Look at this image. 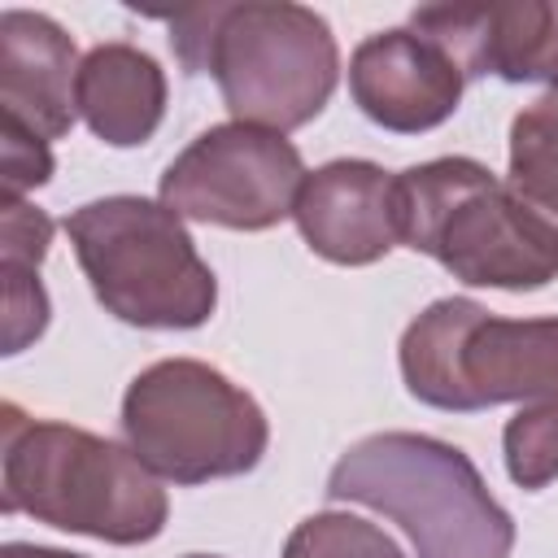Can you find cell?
Instances as JSON below:
<instances>
[{
	"label": "cell",
	"instance_id": "6da1fadb",
	"mask_svg": "<svg viewBox=\"0 0 558 558\" xmlns=\"http://www.w3.org/2000/svg\"><path fill=\"white\" fill-rule=\"evenodd\" d=\"M170 48L187 74H214L231 122L279 135L314 122L340 83L331 26L292 0L179 9Z\"/></svg>",
	"mask_w": 558,
	"mask_h": 558
},
{
	"label": "cell",
	"instance_id": "7a4b0ae2",
	"mask_svg": "<svg viewBox=\"0 0 558 558\" xmlns=\"http://www.w3.org/2000/svg\"><path fill=\"white\" fill-rule=\"evenodd\" d=\"M0 510L109 545H144L161 536L170 501L131 445L4 405Z\"/></svg>",
	"mask_w": 558,
	"mask_h": 558
},
{
	"label": "cell",
	"instance_id": "3957f363",
	"mask_svg": "<svg viewBox=\"0 0 558 558\" xmlns=\"http://www.w3.org/2000/svg\"><path fill=\"white\" fill-rule=\"evenodd\" d=\"M327 497L392 519L414 558H510L514 549V519L475 462L423 432H375L349 445L327 475Z\"/></svg>",
	"mask_w": 558,
	"mask_h": 558
},
{
	"label": "cell",
	"instance_id": "277c9868",
	"mask_svg": "<svg viewBox=\"0 0 558 558\" xmlns=\"http://www.w3.org/2000/svg\"><path fill=\"white\" fill-rule=\"evenodd\" d=\"M401 244L458 283L536 292L558 279V240L475 157H436L397 174Z\"/></svg>",
	"mask_w": 558,
	"mask_h": 558
},
{
	"label": "cell",
	"instance_id": "5b68a950",
	"mask_svg": "<svg viewBox=\"0 0 558 558\" xmlns=\"http://www.w3.org/2000/svg\"><path fill=\"white\" fill-rule=\"evenodd\" d=\"M96 301L144 331H192L218 305V279L183 218L148 196H100L65 218Z\"/></svg>",
	"mask_w": 558,
	"mask_h": 558
},
{
	"label": "cell",
	"instance_id": "8992f818",
	"mask_svg": "<svg viewBox=\"0 0 558 558\" xmlns=\"http://www.w3.org/2000/svg\"><path fill=\"white\" fill-rule=\"evenodd\" d=\"M401 379L414 401L475 414L558 388V318H497L471 296L432 301L401 331Z\"/></svg>",
	"mask_w": 558,
	"mask_h": 558
},
{
	"label": "cell",
	"instance_id": "52a82bcc",
	"mask_svg": "<svg viewBox=\"0 0 558 558\" xmlns=\"http://www.w3.org/2000/svg\"><path fill=\"white\" fill-rule=\"evenodd\" d=\"M122 440L170 484H209L244 475L270 445L262 405L218 366L166 357L144 366L122 392Z\"/></svg>",
	"mask_w": 558,
	"mask_h": 558
},
{
	"label": "cell",
	"instance_id": "ba28073f",
	"mask_svg": "<svg viewBox=\"0 0 558 558\" xmlns=\"http://www.w3.org/2000/svg\"><path fill=\"white\" fill-rule=\"evenodd\" d=\"M305 174L310 170L288 135L248 122H218L166 166L157 192L183 222L266 231L292 218Z\"/></svg>",
	"mask_w": 558,
	"mask_h": 558
},
{
	"label": "cell",
	"instance_id": "9c48e42d",
	"mask_svg": "<svg viewBox=\"0 0 558 558\" xmlns=\"http://www.w3.org/2000/svg\"><path fill=\"white\" fill-rule=\"evenodd\" d=\"M410 31L432 39L462 78L497 74L558 87V0L423 4L410 13Z\"/></svg>",
	"mask_w": 558,
	"mask_h": 558
},
{
	"label": "cell",
	"instance_id": "30bf717a",
	"mask_svg": "<svg viewBox=\"0 0 558 558\" xmlns=\"http://www.w3.org/2000/svg\"><path fill=\"white\" fill-rule=\"evenodd\" d=\"M462 87V70L410 26L379 31L362 39L349 57L353 105L392 135H423L449 122Z\"/></svg>",
	"mask_w": 558,
	"mask_h": 558
},
{
	"label": "cell",
	"instance_id": "8fae6325",
	"mask_svg": "<svg viewBox=\"0 0 558 558\" xmlns=\"http://www.w3.org/2000/svg\"><path fill=\"white\" fill-rule=\"evenodd\" d=\"M292 218L318 257L336 266H371L401 244L397 174L362 157L327 161L305 174Z\"/></svg>",
	"mask_w": 558,
	"mask_h": 558
},
{
	"label": "cell",
	"instance_id": "7c38bea8",
	"mask_svg": "<svg viewBox=\"0 0 558 558\" xmlns=\"http://www.w3.org/2000/svg\"><path fill=\"white\" fill-rule=\"evenodd\" d=\"M78 52L61 22L31 9L0 13V113L44 140L70 135L78 105Z\"/></svg>",
	"mask_w": 558,
	"mask_h": 558
},
{
	"label": "cell",
	"instance_id": "4fadbf2b",
	"mask_svg": "<svg viewBox=\"0 0 558 558\" xmlns=\"http://www.w3.org/2000/svg\"><path fill=\"white\" fill-rule=\"evenodd\" d=\"M74 105L96 140L148 144L166 118V70L135 44H96L78 65Z\"/></svg>",
	"mask_w": 558,
	"mask_h": 558
},
{
	"label": "cell",
	"instance_id": "5bb4252c",
	"mask_svg": "<svg viewBox=\"0 0 558 558\" xmlns=\"http://www.w3.org/2000/svg\"><path fill=\"white\" fill-rule=\"evenodd\" d=\"M506 187L558 240V87L514 113Z\"/></svg>",
	"mask_w": 558,
	"mask_h": 558
},
{
	"label": "cell",
	"instance_id": "9a60e30c",
	"mask_svg": "<svg viewBox=\"0 0 558 558\" xmlns=\"http://www.w3.org/2000/svg\"><path fill=\"white\" fill-rule=\"evenodd\" d=\"M501 453L510 480L527 493L558 480V388L519 405V414L501 432Z\"/></svg>",
	"mask_w": 558,
	"mask_h": 558
},
{
	"label": "cell",
	"instance_id": "2e32d148",
	"mask_svg": "<svg viewBox=\"0 0 558 558\" xmlns=\"http://www.w3.org/2000/svg\"><path fill=\"white\" fill-rule=\"evenodd\" d=\"M283 558H405V554L371 519L323 510L292 527V536L283 541Z\"/></svg>",
	"mask_w": 558,
	"mask_h": 558
},
{
	"label": "cell",
	"instance_id": "e0dca14e",
	"mask_svg": "<svg viewBox=\"0 0 558 558\" xmlns=\"http://www.w3.org/2000/svg\"><path fill=\"white\" fill-rule=\"evenodd\" d=\"M4 275V353H22L48 327V292L39 270L31 266H0Z\"/></svg>",
	"mask_w": 558,
	"mask_h": 558
},
{
	"label": "cell",
	"instance_id": "ac0fdd59",
	"mask_svg": "<svg viewBox=\"0 0 558 558\" xmlns=\"http://www.w3.org/2000/svg\"><path fill=\"white\" fill-rule=\"evenodd\" d=\"M52 179V148L44 135H35L22 122L0 126V183H4V201H22L26 192H35L39 183Z\"/></svg>",
	"mask_w": 558,
	"mask_h": 558
},
{
	"label": "cell",
	"instance_id": "d6986e66",
	"mask_svg": "<svg viewBox=\"0 0 558 558\" xmlns=\"http://www.w3.org/2000/svg\"><path fill=\"white\" fill-rule=\"evenodd\" d=\"M52 244V218L26 201H0V266L39 270Z\"/></svg>",
	"mask_w": 558,
	"mask_h": 558
},
{
	"label": "cell",
	"instance_id": "ffe728a7",
	"mask_svg": "<svg viewBox=\"0 0 558 558\" xmlns=\"http://www.w3.org/2000/svg\"><path fill=\"white\" fill-rule=\"evenodd\" d=\"M0 558H87V554H70V549H52V545H31V541H9L0 549Z\"/></svg>",
	"mask_w": 558,
	"mask_h": 558
},
{
	"label": "cell",
	"instance_id": "44dd1931",
	"mask_svg": "<svg viewBox=\"0 0 558 558\" xmlns=\"http://www.w3.org/2000/svg\"><path fill=\"white\" fill-rule=\"evenodd\" d=\"M187 558H218V554H187Z\"/></svg>",
	"mask_w": 558,
	"mask_h": 558
}]
</instances>
